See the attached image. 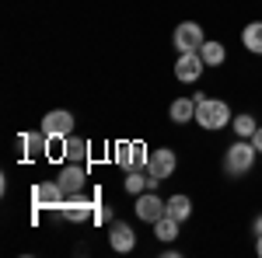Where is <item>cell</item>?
<instances>
[{"label":"cell","mask_w":262,"mask_h":258,"mask_svg":"<svg viewBox=\"0 0 262 258\" xmlns=\"http://www.w3.org/2000/svg\"><path fill=\"white\" fill-rule=\"evenodd\" d=\"M196 98V126H203L206 133H221L231 126L234 112L224 98H206V95H192Z\"/></svg>","instance_id":"obj_1"},{"label":"cell","mask_w":262,"mask_h":258,"mask_svg":"<svg viewBox=\"0 0 262 258\" xmlns=\"http://www.w3.org/2000/svg\"><path fill=\"white\" fill-rule=\"evenodd\" d=\"M255 160H259L255 143H252V139H234V143L224 150V171H227L231 178H245V175L255 168Z\"/></svg>","instance_id":"obj_2"},{"label":"cell","mask_w":262,"mask_h":258,"mask_svg":"<svg viewBox=\"0 0 262 258\" xmlns=\"http://www.w3.org/2000/svg\"><path fill=\"white\" fill-rule=\"evenodd\" d=\"M175 168H179V157H175L171 147L150 150V160H147V181H150V189H158L161 181H168L175 175Z\"/></svg>","instance_id":"obj_3"},{"label":"cell","mask_w":262,"mask_h":258,"mask_svg":"<svg viewBox=\"0 0 262 258\" xmlns=\"http://www.w3.org/2000/svg\"><path fill=\"white\" fill-rule=\"evenodd\" d=\"M147 160H150V150L140 139H126L116 147V164L122 171H147Z\"/></svg>","instance_id":"obj_4"},{"label":"cell","mask_w":262,"mask_h":258,"mask_svg":"<svg viewBox=\"0 0 262 258\" xmlns=\"http://www.w3.org/2000/svg\"><path fill=\"white\" fill-rule=\"evenodd\" d=\"M56 181H60V189L67 192V199L77 196V192H84V189H88V164L63 160V168H60V175H56Z\"/></svg>","instance_id":"obj_5"},{"label":"cell","mask_w":262,"mask_h":258,"mask_svg":"<svg viewBox=\"0 0 262 258\" xmlns=\"http://www.w3.org/2000/svg\"><path fill=\"white\" fill-rule=\"evenodd\" d=\"M206 35H203V28L196 21H182L179 28H175V35H171V45L179 49V53H200Z\"/></svg>","instance_id":"obj_6"},{"label":"cell","mask_w":262,"mask_h":258,"mask_svg":"<svg viewBox=\"0 0 262 258\" xmlns=\"http://www.w3.org/2000/svg\"><path fill=\"white\" fill-rule=\"evenodd\" d=\"M63 202H67V192L60 189V181H39L35 189H32V206L35 209H60Z\"/></svg>","instance_id":"obj_7"},{"label":"cell","mask_w":262,"mask_h":258,"mask_svg":"<svg viewBox=\"0 0 262 258\" xmlns=\"http://www.w3.org/2000/svg\"><path fill=\"white\" fill-rule=\"evenodd\" d=\"M133 206H137V217H140L143 223H154V220H161L164 213H168V199L158 196V189H147V192H140Z\"/></svg>","instance_id":"obj_8"},{"label":"cell","mask_w":262,"mask_h":258,"mask_svg":"<svg viewBox=\"0 0 262 258\" xmlns=\"http://www.w3.org/2000/svg\"><path fill=\"white\" fill-rule=\"evenodd\" d=\"M39 129L46 136H70V133L77 129V119H74V112H67V108H53V112L42 115Z\"/></svg>","instance_id":"obj_9"},{"label":"cell","mask_w":262,"mask_h":258,"mask_svg":"<svg viewBox=\"0 0 262 258\" xmlns=\"http://www.w3.org/2000/svg\"><path fill=\"white\" fill-rule=\"evenodd\" d=\"M105 234H108V248L119 251V255H129V251L137 248V234H133V227L122 223V220H112Z\"/></svg>","instance_id":"obj_10"},{"label":"cell","mask_w":262,"mask_h":258,"mask_svg":"<svg viewBox=\"0 0 262 258\" xmlns=\"http://www.w3.org/2000/svg\"><path fill=\"white\" fill-rule=\"evenodd\" d=\"M203 70H206V63H203L200 53H179V60H175V77L182 84H196L203 77Z\"/></svg>","instance_id":"obj_11"},{"label":"cell","mask_w":262,"mask_h":258,"mask_svg":"<svg viewBox=\"0 0 262 258\" xmlns=\"http://www.w3.org/2000/svg\"><path fill=\"white\" fill-rule=\"evenodd\" d=\"M18 147H21V157L25 160L46 157V133H42V129H35V133H21Z\"/></svg>","instance_id":"obj_12"},{"label":"cell","mask_w":262,"mask_h":258,"mask_svg":"<svg viewBox=\"0 0 262 258\" xmlns=\"http://www.w3.org/2000/svg\"><path fill=\"white\" fill-rule=\"evenodd\" d=\"M63 160H74V164H88L91 160V143L84 136H67V150H63Z\"/></svg>","instance_id":"obj_13"},{"label":"cell","mask_w":262,"mask_h":258,"mask_svg":"<svg viewBox=\"0 0 262 258\" xmlns=\"http://www.w3.org/2000/svg\"><path fill=\"white\" fill-rule=\"evenodd\" d=\"M168 115H171L175 126L196 122V98H175V101H171V108H168Z\"/></svg>","instance_id":"obj_14"},{"label":"cell","mask_w":262,"mask_h":258,"mask_svg":"<svg viewBox=\"0 0 262 258\" xmlns=\"http://www.w3.org/2000/svg\"><path fill=\"white\" fill-rule=\"evenodd\" d=\"M242 45L252 56H262V21H248L242 28Z\"/></svg>","instance_id":"obj_15"},{"label":"cell","mask_w":262,"mask_h":258,"mask_svg":"<svg viewBox=\"0 0 262 258\" xmlns=\"http://www.w3.org/2000/svg\"><path fill=\"white\" fill-rule=\"evenodd\" d=\"M147 189H150V181H147V171H126V175H122V192H126V196H140V192H147Z\"/></svg>","instance_id":"obj_16"},{"label":"cell","mask_w":262,"mask_h":258,"mask_svg":"<svg viewBox=\"0 0 262 258\" xmlns=\"http://www.w3.org/2000/svg\"><path fill=\"white\" fill-rule=\"evenodd\" d=\"M154 238L161 241V244H171V241L179 238V220L168 217V213L161 220H154Z\"/></svg>","instance_id":"obj_17"},{"label":"cell","mask_w":262,"mask_h":258,"mask_svg":"<svg viewBox=\"0 0 262 258\" xmlns=\"http://www.w3.org/2000/svg\"><path fill=\"white\" fill-rule=\"evenodd\" d=\"M200 56H203L206 66H221V63L227 60V49H224V42L206 39V42H203V49H200Z\"/></svg>","instance_id":"obj_18"},{"label":"cell","mask_w":262,"mask_h":258,"mask_svg":"<svg viewBox=\"0 0 262 258\" xmlns=\"http://www.w3.org/2000/svg\"><path fill=\"white\" fill-rule=\"evenodd\" d=\"M168 217H175L179 223H185V220L192 217V199L182 196V192H179V196H171V199H168Z\"/></svg>","instance_id":"obj_19"},{"label":"cell","mask_w":262,"mask_h":258,"mask_svg":"<svg viewBox=\"0 0 262 258\" xmlns=\"http://www.w3.org/2000/svg\"><path fill=\"white\" fill-rule=\"evenodd\" d=\"M231 129H234V136H238V139H252V136H255V129H259V122H255V115L242 112V115L231 119Z\"/></svg>","instance_id":"obj_20"},{"label":"cell","mask_w":262,"mask_h":258,"mask_svg":"<svg viewBox=\"0 0 262 258\" xmlns=\"http://www.w3.org/2000/svg\"><path fill=\"white\" fill-rule=\"evenodd\" d=\"M91 220H95V223H112V209L98 202V206H95V217H91Z\"/></svg>","instance_id":"obj_21"},{"label":"cell","mask_w":262,"mask_h":258,"mask_svg":"<svg viewBox=\"0 0 262 258\" xmlns=\"http://www.w3.org/2000/svg\"><path fill=\"white\" fill-rule=\"evenodd\" d=\"M252 143H255V150H259V157H262V122H259V129H255V136H252Z\"/></svg>","instance_id":"obj_22"},{"label":"cell","mask_w":262,"mask_h":258,"mask_svg":"<svg viewBox=\"0 0 262 258\" xmlns=\"http://www.w3.org/2000/svg\"><path fill=\"white\" fill-rule=\"evenodd\" d=\"M252 230H255V234H262V213L255 217V223H252Z\"/></svg>","instance_id":"obj_23"},{"label":"cell","mask_w":262,"mask_h":258,"mask_svg":"<svg viewBox=\"0 0 262 258\" xmlns=\"http://www.w3.org/2000/svg\"><path fill=\"white\" fill-rule=\"evenodd\" d=\"M255 255L262 258V234H255Z\"/></svg>","instance_id":"obj_24"}]
</instances>
